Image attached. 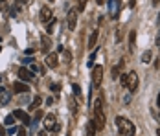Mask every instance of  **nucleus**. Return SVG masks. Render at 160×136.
<instances>
[{
    "mask_svg": "<svg viewBox=\"0 0 160 136\" xmlns=\"http://www.w3.org/2000/svg\"><path fill=\"white\" fill-rule=\"evenodd\" d=\"M13 116H15L17 120H20V121H24V125H30V114H26L24 110H20V108H17L15 112H13Z\"/></svg>",
    "mask_w": 160,
    "mask_h": 136,
    "instance_id": "obj_7",
    "label": "nucleus"
},
{
    "mask_svg": "<svg viewBox=\"0 0 160 136\" xmlns=\"http://www.w3.org/2000/svg\"><path fill=\"white\" fill-rule=\"evenodd\" d=\"M11 101V92H8L4 87H0V105H8Z\"/></svg>",
    "mask_w": 160,
    "mask_h": 136,
    "instance_id": "obj_8",
    "label": "nucleus"
},
{
    "mask_svg": "<svg viewBox=\"0 0 160 136\" xmlns=\"http://www.w3.org/2000/svg\"><path fill=\"white\" fill-rule=\"evenodd\" d=\"M151 57H153V53H151V52H145L144 55H142V63H149Z\"/></svg>",
    "mask_w": 160,
    "mask_h": 136,
    "instance_id": "obj_20",
    "label": "nucleus"
},
{
    "mask_svg": "<svg viewBox=\"0 0 160 136\" xmlns=\"http://www.w3.org/2000/svg\"><path fill=\"white\" fill-rule=\"evenodd\" d=\"M134 41H136V31H131V35H129V44H131V50H132V46H134Z\"/></svg>",
    "mask_w": 160,
    "mask_h": 136,
    "instance_id": "obj_18",
    "label": "nucleus"
},
{
    "mask_svg": "<svg viewBox=\"0 0 160 136\" xmlns=\"http://www.w3.org/2000/svg\"><path fill=\"white\" fill-rule=\"evenodd\" d=\"M116 127H118L120 134H123V136H132L134 131H136L134 123L129 121L127 118H123V116H116Z\"/></svg>",
    "mask_w": 160,
    "mask_h": 136,
    "instance_id": "obj_1",
    "label": "nucleus"
},
{
    "mask_svg": "<svg viewBox=\"0 0 160 136\" xmlns=\"http://www.w3.org/2000/svg\"><path fill=\"white\" fill-rule=\"evenodd\" d=\"M158 22H160V13H158Z\"/></svg>",
    "mask_w": 160,
    "mask_h": 136,
    "instance_id": "obj_34",
    "label": "nucleus"
},
{
    "mask_svg": "<svg viewBox=\"0 0 160 136\" xmlns=\"http://www.w3.org/2000/svg\"><path fill=\"white\" fill-rule=\"evenodd\" d=\"M13 90L18 92V94H24V92H30V87L24 85V83H20V81H15L13 83Z\"/></svg>",
    "mask_w": 160,
    "mask_h": 136,
    "instance_id": "obj_10",
    "label": "nucleus"
},
{
    "mask_svg": "<svg viewBox=\"0 0 160 136\" xmlns=\"http://www.w3.org/2000/svg\"><path fill=\"white\" fill-rule=\"evenodd\" d=\"M72 88H74V94H76L78 98H81V88H79V85H74Z\"/></svg>",
    "mask_w": 160,
    "mask_h": 136,
    "instance_id": "obj_24",
    "label": "nucleus"
},
{
    "mask_svg": "<svg viewBox=\"0 0 160 136\" xmlns=\"http://www.w3.org/2000/svg\"><path fill=\"white\" fill-rule=\"evenodd\" d=\"M18 77H20L22 81H26V83H28V81H30V83L35 81V74H33L32 70L24 68V66H22V68H18Z\"/></svg>",
    "mask_w": 160,
    "mask_h": 136,
    "instance_id": "obj_5",
    "label": "nucleus"
},
{
    "mask_svg": "<svg viewBox=\"0 0 160 136\" xmlns=\"http://www.w3.org/2000/svg\"><path fill=\"white\" fill-rule=\"evenodd\" d=\"M96 133V127H94V123L92 121H88V127H87V136H94Z\"/></svg>",
    "mask_w": 160,
    "mask_h": 136,
    "instance_id": "obj_14",
    "label": "nucleus"
},
{
    "mask_svg": "<svg viewBox=\"0 0 160 136\" xmlns=\"http://www.w3.org/2000/svg\"><path fill=\"white\" fill-rule=\"evenodd\" d=\"M76 24H78V11L70 9V11H68V28H70V30H74V28H76Z\"/></svg>",
    "mask_w": 160,
    "mask_h": 136,
    "instance_id": "obj_9",
    "label": "nucleus"
},
{
    "mask_svg": "<svg viewBox=\"0 0 160 136\" xmlns=\"http://www.w3.org/2000/svg\"><path fill=\"white\" fill-rule=\"evenodd\" d=\"M157 43H158V46H160V33H158V39H157Z\"/></svg>",
    "mask_w": 160,
    "mask_h": 136,
    "instance_id": "obj_32",
    "label": "nucleus"
},
{
    "mask_svg": "<svg viewBox=\"0 0 160 136\" xmlns=\"http://www.w3.org/2000/svg\"><path fill=\"white\" fill-rule=\"evenodd\" d=\"M44 129L46 131H57V118L53 114H48L44 118Z\"/></svg>",
    "mask_w": 160,
    "mask_h": 136,
    "instance_id": "obj_6",
    "label": "nucleus"
},
{
    "mask_svg": "<svg viewBox=\"0 0 160 136\" xmlns=\"http://www.w3.org/2000/svg\"><path fill=\"white\" fill-rule=\"evenodd\" d=\"M151 2H153V6H158L160 4V0H151Z\"/></svg>",
    "mask_w": 160,
    "mask_h": 136,
    "instance_id": "obj_29",
    "label": "nucleus"
},
{
    "mask_svg": "<svg viewBox=\"0 0 160 136\" xmlns=\"http://www.w3.org/2000/svg\"><path fill=\"white\" fill-rule=\"evenodd\" d=\"M0 136H6V129H4L2 125H0Z\"/></svg>",
    "mask_w": 160,
    "mask_h": 136,
    "instance_id": "obj_27",
    "label": "nucleus"
},
{
    "mask_svg": "<svg viewBox=\"0 0 160 136\" xmlns=\"http://www.w3.org/2000/svg\"><path fill=\"white\" fill-rule=\"evenodd\" d=\"M129 88V92H134L138 88V74L136 72H129L127 74V85H125Z\"/></svg>",
    "mask_w": 160,
    "mask_h": 136,
    "instance_id": "obj_3",
    "label": "nucleus"
},
{
    "mask_svg": "<svg viewBox=\"0 0 160 136\" xmlns=\"http://www.w3.org/2000/svg\"><path fill=\"white\" fill-rule=\"evenodd\" d=\"M157 136H160V129H157Z\"/></svg>",
    "mask_w": 160,
    "mask_h": 136,
    "instance_id": "obj_33",
    "label": "nucleus"
},
{
    "mask_svg": "<svg viewBox=\"0 0 160 136\" xmlns=\"http://www.w3.org/2000/svg\"><path fill=\"white\" fill-rule=\"evenodd\" d=\"M4 123H6V125H13V123H15V116H13V114H9V116L4 120Z\"/></svg>",
    "mask_w": 160,
    "mask_h": 136,
    "instance_id": "obj_21",
    "label": "nucleus"
},
{
    "mask_svg": "<svg viewBox=\"0 0 160 136\" xmlns=\"http://www.w3.org/2000/svg\"><path fill=\"white\" fill-rule=\"evenodd\" d=\"M52 18H53V17H52V9H50V8H42V9H41V20H42V22H50Z\"/></svg>",
    "mask_w": 160,
    "mask_h": 136,
    "instance_id": "obj_12",
    "label": "nucleus"
},
{
    "mask_svg": "<svg viewBox=\"0 0 160 136\" xmlns=\"http://www.w3.org/2000/svg\"><path fill=\"white\" fill-rule=\"evenodd\" d=\"M57 61H59L57 53H48V55H46V64H48V68H55V66H57Z\"/></svg>",
    "mask_w": 160,
    "mask_h": 136,
    "instance_id": "obj_11",
    "label": "nucleus"
},
{
    "mask_svg": "<svg viewBox=\"0 0 160 136\" xmlns=\"http://www.w3.org/2000/svg\"><path fill=\"white\" fill-rule=\"evenodd\" d=\"M48 46H50V41H48V39H42V52H44V53L50 50Z\"/></svg>",
    "mask_w": 160,
    "mask_h": 136,
    "instance_id": "obj_22",
    "label": "nucleus"
},
{
    "mask_svg": "<svg viewBox=\"0 0 160 136\" xmlns=\"http://www.w3.org/2000/svg\"><path fill=\"white\" fill-rule=\"evenodd\" d=\"M41 103H42V98H39V96H37V98L33 99V103H32V107H30V108H37Z\"/></svg>",
    "mask_w": 160,
    "mask_h": 136,
    "instance_id": "obj_19",
    "label": "nucleus"
},
{
    "mask_svg": "<svg viewBox=\"0 0 160 136\" xmlns=\"http://www.w3.org/2000/svg\"><path fill=\"white\" fill-rule=\"evenodd\" d=\"M120 83H122V87L127 85V74H122V76H120Z\"/></svg>",
    "mask_w": 160,
    "mask_h": 136,
    "instance_id": "obj_23",
    "label": "nucleus"
},
{
    "mask_svg": "<svg viewBox=\"0 0 160 136\" xmlns=\"http://www.w3.org/2000/svg\"><path fill=\"white\" fill-rule=\"evenodd\" d=\"M0 8H4V0H0Z\"/></svg>",
    "mask_w": 160,
    "mask_h": 136,
    "instance_id": "obj_31",
    "label": "nucleus"
},
{
    "mask_svg": "<svg viewBox=\"0 0 160 136\" xmlns=\"http://www.w3.org/2000/svg\"><path fill=\"white\" fill-rule=\"evenodd\" d=\"M0 50H2V46H0Z\"/></svg>",
    "mask_w": 160,
    "mask_h": 136,
    "instance_id": "obj_35",
    "label": "nucleus"
},
{
    "mask_svg": "<svg viewBox=\"0 0 160 136\" xmlns=\"http://www.w3.org/2000/svg\"><path fill=\"white\" fill-rule=\"evenodd\" d=\"M55 24H57V18H52L48 22V28H46V31L48 33H53V28H55Z\"/></svg>",
    "mask_w": 160,
    "mask_h": 136,
    "instance_id": "obj_15",
    "label": "nucleus"
},
{
    "mask_svg": "<svg viewBox=\"0 0 160 136\" xmlns=\"http://www.w3.org/2000/svg\"><path fill=\"white\" fill-rule=\"evenodd\" d=\"M85 8H87V0H78V9H76V11H78V13H79V11H85Z\"/></svg>",
    "mask_w": 160,
    "mask_h": 136,
    "instance_id": "obj_17",
    "label": "nucleus"
},
{
    "mask_svg": "<svg viewBox=\"0 0 160 136\" xmlns=\"http://www.w3.org/2000/svg\"><path fill=\"white\" fill-rule=\"evenodd\" d=\"M37 136H46V129H44V131H39V133H37Z\"/></svg>",
    "mask_w": 160,
    "mask_h": 136,
    "instance_id": "obj_28",
    "label": "nucleus"
},
{
    "mask_svg": "<svg viewBox=\"0 0 160 136\" xmlns=\"http://www.w3.org/2000/svg\"><path fill=\"white\" fill-rule=\"evenodd\" d=\"M94 114H96V118L92 120V123H94L96 131H103V127H105V112H103V99H98L96 103H94Z\"/></svg>",
    "mask_w": 160,
    "mask_h": 136,
    "instance_id": "obj_2",
    "label": "nucleus"
},
{
    "mask_svg": "<svg viewBox=\"0 0 160 136\" xmlns=\"http://www.w3.org/2000/svg\"><path fill=\"white\" fill-rule=\"evenodd\" d=\"M41 118H42V112H41V110H37V112H35V121H39Z\"/></svg>",
    "mask_w": 160,
    "mask_h": 136,
    "instance_id": "obj_26",
    "label": "nucleus"
},
{
    "mask_svg": "<svg viewBox=\"0 0 160 136\" xmlns=\"http://www.w3.org/2000/svg\"><path fill=\"white\" fill-rule=\"evenodd\" d=\"M98 37H99V31H92V35H90V39H88V48H94V44H96Z\"/></svg>",
    "mask_w": 160,
    "mask_h": 136,
    "instance_id": "obj_13",
    "label": "nucleus"
},
{
    "mask_svg": "<svg viewBox=\"0 0 160 136\" xmlns=\"http://www.w3.org/2000/svg\"><path fill=\"white\" fill-rule=\"evenodd\" d=\"M17 136H26V129H24V127L17 129Z\"/></svg>",
    "mask_w": 160,
    "mask_h": 136,
    "instance_id": "obj_25",
    "label": "nucleus"
},
{
    "mask_svg": "<svg viewBox=\"0 0 160 136\" xmlns=\"http://www.w3.org/2000/svg\"><path fill=\"white\" fill-rule=\"evenodd\" d=\"M101 79H103V66H94V70H92V85L99 87Z\"/></svg>",
    "mask_w": 160,
    "mask_h": 136,
    "instance_id": "obj_4",
    "label": "nucleus"
},
{
    "mask_svg": "<svg viewBox=\"0 0 160 136\" xmlns=\"http://www.w3.org/2000/svg\"><path fill=\"white\" fill-rule=\"evenodd\" d=\"M116 4H118V0H111V17L118 15V11H116Z\"/></svg>",
    "mask_w": 160,
    "mask_h": 136,
    "instance_id": "obj_16",
    "label": "nucleus"
},
{
    "mask_svg": "<svg viewBox=\"0 0 160 136\" xmlns=\"http://www.w3.org/2000/svg\"><path fill=\"white\" fill-rule=\"evenodd\" d=\"M98 4H99V6H103V4H105V0H98Z\"/></svg>",
    "mask_w": 160,
    "mask_h": 136,
    "instance_id": "obj_30",
    "label": "nucleus"
}]
</instances>
